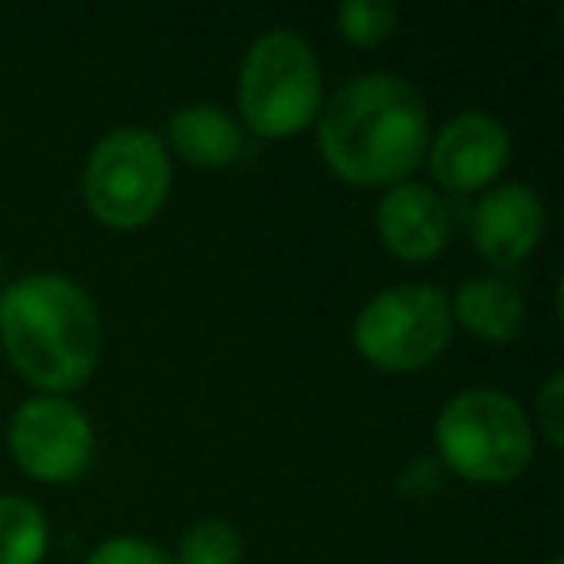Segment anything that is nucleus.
Listing matches in <instances>:
<instances>
[{"label":"nucleus","mask_w":564,"mask_h":564,"mask_svg":"<svg viewBox=\"0 0 564 564\" xmlns=\"http://www.w3.org/2000/svg\"><path fill=\"white\" fill-rule=\"evenodd\" d=\"M47 553V518L24 495H0V564H40Z\"/></svg>","instance_id":"13"},{"label":"nucleus","mask_w":564,"mask_h":564,"mask_svg":"<svg viewBox=\"0 0 564 564\" xmlns=\"http://www.w3.org/2000/svg\"><path fill=\"white\" fill-rule=\"evenodd\" d=\"M545 564H564V561H561V556H549V561H545Z\"/></svg>","instance_id":"18"},{"label":"nucleus","mask_w":564,"mask_h":564,"mask_svg":"<svg viewBox=\"0 0 564 564\" xmlns=\"http://www.w3.org/2000/svg\"><path fill=\"white\" fill-rule=\"evenodd\" d=\"M317 143L345 182H402L430 148V112L422 94L399 74H360L322 109Z\"/></svg>","instance_id":"1"},{"label":"nucleus","mask_w":564,"mask_h":564,"mask_svg":"<svg viewBox=\"0 0 564 564\" xmlns=\"http://www.w3.org/2000/svg\"><path fill=\"white\" fill-rule=\"evenodd\" d=\"M240 112L243 124L267 140L314 124L322 112V66L306 35L271 28L251 43L240 66Z\"/></svg>","instance_id":"4"},{"label":"nucleus","mask_w":564,"mask_h":564,"mask_svg":"<svg viewBox=\"0 0 564 564\" xmlns=\"http://www.w3.org/2000/svg\"><path fill=\"white\" fill-rule=\"evenodd\" d=\"M86 564H178V561L143 538H112L105 545H97Z\"/></svg>","instance_id":"16"},{"label":"nucleus","mask_w":564,"mask_h":564,"mask_svg":"<svg viewBox=\"0 0 564 564\" xmlns=\"http://www.w3.org/2000/svg\"><path fill=\"white\" fill-rule=\"evenodd\" d=\"M174 155H182L194 166H225L243 151L240 124L217 105H186L166 124Z\"/></svg>","instance_id":"12"},{"label":"nucleus","mask_w":564,"mask_h":564,"mask_svg":"<svg viewBox=\"0 0 564 564\" xmlns=\"http://www.w3.org/2000/svg\"><path fill=\"white\" fill-rule=\"evenodd\" d=\"M9 448L28 476L63 484L94 456V425L63 394H35L12 414Z\"/></svg>","instance_id":"7"},{"label":"nucleus","mask_w":564,"mask_h":564,"mask_svg":"<svg viewBox=\"0 0 564 564\" xmlns=\"http://www.w3.org/2000/svg\"><path fill=\"white\" fill-rule=\"evenodd\" d=\"M561 394H564V376L553 371L541 387V399H538V417H541V433L549 437V445L561 448L564 445V433H561Z\"/></svg>","instance_id":"17"},{"label":"nucleus","mask_w":564,"mask_h":564,"mask_svg":"<svg viewBox=\"0 0 564 564\" xmlns=\"http://www.w3.org/2000/svg\"><path fill=\"white\" fill-rule=\"evenodd\" d=\"M453 337V310L437 286H391L364 302L352 340L368 364L383 371L425 368Z\"/></svg>","instance_id":"6"},{"label":"nucleus","mask_w":564,"mask_h":564,"mask_svg":"<svg viewBox=\"0 0 564 564\" xmlns=\"http://www.w3.org/2000/svg\"><path fill=\"white\" fill-rule=\"evenodd\" d=\"M453 317L479 340H514L525 322V302L522 291L502 274H484V279H468L448 302Z\"/></svg>","instance_id":"11"},{"label":"nucleus","mask_w":564,"mask_h":564,"mask_svg":"<svg viewBox=\"0 0 564 564\" xmlns=\"http://www.w3.org/2000/svg\"><path fill=\"white\" fill-rule=\"evenodd\" d=\"M545 232V205L525 182H499L471 209V240L495 267H514L538 248Z\"/></svg>","instance_id":"9"},{"label":"nucleus","mask_w":564,"mask_h":564,"mask_svg":"<svg viewBox=\"0 0 564 564\" xmlns=\"http://www.w3.org/2000/svg\"><path fill=\"white\" fill-rule=\"evenodd\" d=\"M171 189V155L151 128H112L86 163V202L112 228H140L163 209Z\"/></svg>","instance_id":"5"},{"label":"nucleus","mask_w":564,"mask_h":564,"mask_svg":"<svg viewBox=\"0 0 564 564\" xmlns=\"http://www.w3.org/2000/svg\"><path fill=\"white\" fill-rule=\"evenodd\" d=\"M4 352L28 383L78 391L101 356V317L86 286L55 271L24 274L0 294Z\"/></svg>","instance_id":"2"},{"label":"nucleus","mask_w":564,"mask_h":564,"mask_svg":"<svg viewBox=\"0 0 564 564\" xmlns=\"http://www.w3.org/2000/svg\"><path fill=\"white\" fill-rule=\"evenodd\" d=\"M243 556V538L232 522H220V518H205V522L189 525L182 533L178 545V564H240Z\"/></svg>","instance_id":"14"},{"label":"nucleus","mask_w":564,"mask_h":564,"mask_svg":"<svg viewBox=\"0 0 564 564\" xmlns=\"http://www.w3.org/2000/svg\"><path fill=\"white\" fill-rule=\"evenodd\" d=\"M430 166L441 186L468 194V189L491 186L510 163V132L491 112H460L437 132V140L425 148Z\"/></svg>","instance_id":"8"},{"label":"nucleus","mask_w":564,"mask_h":564,"mask_svg":"<svg viewBox=\"0 0 564 564\" xmlns=\"http://www.w3.org/2000/svg\"><path fill=\"white\" fill-rule=\"evenodd\" d=\"M399 24V9L391 0H345L337 9V28L356 47H376Z\"/></svg>","instance_id":"15"},{"label":"nucleus","mask_w":564,"mask_h":564,"mask_svg":"<svg viewBox=\"0 0 564 564\" xmlns=\"http://www.w3.org/2000/svg\"><path fill=\"white\" fill-rule=\"evenodd\" d=\"M376 228L399 259H433L448 243V209L422 182H394L376 209Z\"/></svg>","instance_id":"10"},{"label":"nucleus","mask_w":564,"mask_h":564,"mask_svg":"<svg viewBox=\"0 0 564 564\" xmlns=\"http://www.w3.org/2000/svg\"><path fill=\"white\" fill-rule=\"evenodd\" d=\"M441 460L476 484H507L530 464L533 430L522 402L495 387H471L437 414Z\"/></svg>","instance_id":"3"}]
</instances>
